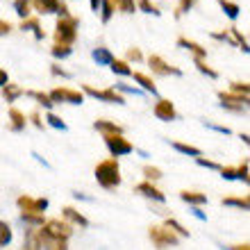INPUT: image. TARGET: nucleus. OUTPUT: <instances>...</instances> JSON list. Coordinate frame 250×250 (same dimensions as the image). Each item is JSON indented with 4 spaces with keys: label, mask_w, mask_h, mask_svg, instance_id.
I'll return each instance as SVG.
<instances>
[{
    "label": "nucleus",
    "mask_w": 250,
    "mask_h": 250,
    "mask_svg": "<svg viewBox=\"0 0 250 250\" xmlns=\"http://www.w3.org/2000/svg\"><path fill=\"white\" fill-rule=\"evenodd\" d=\"M96 180H98V185L103 189H116L121 185V166H119V159H103L98 162L96 166Z\"/></svg>",
    "instance_id": "f257e3e1"
},
{
    "label": "nucleus",
    "mask_w": 250,
    "mask_h": 250,
    "mask_svg": "<svg viewBox=\"0 0 250 250\" xmlns=\"http://www.w3.org/2000/svg\"><path fill=\"white\" fill-rule=\"evenodd\" d=\"M78 19L75 16H60L57 25H55V43L57 46H71L75 37H78Z\"/></svg>",
    "instance_id": "f03ea898"
},
{
    "label": "nucleus",
    "mask_w": 250,
    "mask_h": 250,
    "mask_svg": "<svg viewBox=\"0 0 250 250\" xmlns=\"http://www.w3.org/2000/svg\"><path fill=\"white\" fill-rule=\"evenodd\" d=\"M41 234L48 239H57V241H68V237L73 234V225L66 223L64 218H50V221H43L41 225Z\"/></svg>",
    "instance_id": "7ed1b4c3"
},
{
    "label": "nucleus",
    "mask_w": 250,
    "mask_h": 250,
    "mask_svg": "<svg viewBox=\"0 0 250 250\" xmlns=\"http://www.w3.org/2000/svg\"><path fill=\"white\" fill-rule=\"evenodd\" d=\"M148 237H150V241L155 244V248H159V250L180 244V237L173 234L166 225H150V228H148Z\"/></svg>",
    "instance_id": "20e7f679"
},
{
    "label": "nucleus",
    "mask_w": 250,
    "mask_h": 250,
    "mask_svg": "<svg viewBox=\"0 0 250 250\" xmlns=\"http://www.w3.org/2000/svg\"><path fill=\"white\" fill-rule=\"evenodd\" d=\"M53 103H71V105H82L84 103V93L75 91V89H68V86H57L48 93Z\"/></svg>",
    "instance_id": "39448f33"
},
{
    "label": "nucleus",
    "mask_w": 250,
    "mask_h": 250,
    "mask_svg": "<svg viewBox=\"0 0 250 250\" xmlns=\"http://www.w3.org/2000/svg\"><path fill=\"white\" fill-rule=\"evenodd\" d=\"M84 89V93H89V96H93V98L103 100V103H112V105H125V98L121 96L116 89H96V86L91 84H84L82 86Z\"/></svg>",
    "instance_id": "423d86ee"
},
{
    "label": "nucleus",
    "mask_w": 250,
    "mask_h": 250,
    "mask_svg": "<svg viewBox=\"0 0 250 250\" xmlns=\"http://www.w3.org/2000/svg\"><path fill=\"white\" fill-rule=\"evenodd\" d=\"M103 139H105V144H107V148H109V152H112L114 159L134 150V146H132L123 134H112V137H103Z\"/></svg>",
    "instance_id": "0eeeda50"
},
{
    "label": "nucleus",
    "mask_w": 250,
    "mask_h": 250,
    "mask_svg": "<svg viewBox=\"0 0 250 250\" xmlns=\"http://www.w3.org/2000/svg\"><path fill=\"white\" fill-rule=\"evenodd\" d=\"M39 14H60V16H68V7L62 0H32V5Z\"/></svg>",
    "instance_id": "6e6552de"
},
{
    "label": "nucleus",
    "mask_w": 250,
    "mask_h": 250,
    "mask_svg": "<svg viewBox=\"0 0 250 250\" xmlns=\"http://www.w3.org/2000/svg\"><path fill=\"white\" fill-rule=\"evenodd\" d=\"M21 211H34V214H43L48 209V200L46 198H32V196H19L16 198Z\"/></svg>",
    "instance_id": "1a4fd4ad"
},
{
    "label": "nucleus",
    "mask_w": 250,
    "mask_h": 250,
    "mask_svg": "<svg viewBox=\"0 0 250 250\" xmlns=\"http://www.w3.org/2000/svg\"><path fill=\"white\" fill-rule=\"evenodd\" d=\"M218 100H221V107L230 109V112H246V107H248V100L239 98L230 91H218Z\"/></svg>",
    "instance_id": "9d476101"
},
{
    "label": "nucleus",
    "mask_w": 250,
    "mask_h": 250,
    "mask_svg": "<svg viewBox=\"0 0 250 250\" xmlns=\"http://www.w3.org/2000/svg\"><path fill=\"white\" fill-rule=\"evenodd\" d=\"M148 66H150V71L157 73V75H182V71H180L178 66L166 64L159 55H150V57H148Z\"/></svg>",
    "instance_id": "9b49d317"
},
{
    "label": "nucleus",
    "mask_w": 250,
    "mask_h": 250,
    "mask_svg": "<svg viewBox=\"0 0 250 250\" xmlns=\"http://www.w3.org/2000/svg\"><path fill=\"white\" fill-rule=\"evenodd\" d=\"M152 112H155V116H157L159 121H175L178 119V112H175L173 103L166 98H159L157 103H155V107H152Z\"/></svg>",
    "instance_id": "f8f14e48"
},
{
    "label": "nucleus",
    "mask_w": 250,
    "mask_h": 250,
    "mask_svg": "<svg viewBox=\"0 0 250 250\" xmlns=\"http://www.w3.org/2000/svg\"><path fill=\"white\" fill-rule=\"evenodd\" d=\"M178 46L180 48H187L189 53H193V57H196V60H205V57H207V48H203L200 43H196V41L187 39V37H180Z\"/></svg>",
    "instance_id": "ddd939ff"
},
{
    "label": "nucleus",
    "mask_w": 250,
    "mask_h": 250,
    "mask_svg": "<svg viewBox=\"0 0 250 250\" xmlns=\"http://www.w3.org/2000/svg\"><path fill=\"white\" fill-rule=\"evenodd\" d=\"M62 216H64L66 223H71V225H80V228H89V221H86L82 214H80L75 207H64L62 209Z\"/></svg>",
    "instance_id": "4468645a"
},
{
    "label": "nucleus",
    "mask_w": 250,
    "mask_h": 250,
    "mask_svg": "<svg viewBox=\"0 0 250 250\" xmlns=\"http://www.w3.org/2000/svg\"><path fill=\"white\" fill-rule=\"evenodd\" d=\"M93 127L103 134V137H112V134H123V127L121 125H116L114 121H96L93 123Z\"/></svg>",
    "instance_id": "2eb2a0df"
},
{
    "label": "nucleus",
    "mask_w": 250,
    "mask_h": 250,
    "mask_svg": "<svg viewBox=\"0 0 250 250\" xmlns=\"http://www.w3.org/2000/svg\"><path fill=\"white\" fill-rule=\"evenodd\" d=\"M137 193H141V196H146V198H152V200H157V203L164 200V193L152 185V182H141V185H137Z\"/></svg>",
    "instance_id": "dca6fc26"
},
{
    "label": "nucleus",
    "mask_w": 250,
    "mask_h": 250,
    "mask_svg": "<svg viewBox=\"0 0 250 250\" xmlns=\"http://www.w3.org/2000/svg\"><path fill=\"white\" fill-rule=\"evenodd\" d=\"M21 30H23V32H25V30H32L37 39H43V37H46V34H43V30H41L39 19H34V16H27V19L21 21Z\"/></svg>",
    "instance_id": "f3484780"
},
{
    "label": "nucleus",
    "mask_w": 250,
    "mask_h": 250,
    "mask_svg": "<svg viewBox=\"0 0 250 250\" xmlns=\"http://www.w3.org/2000/svg\"><path fill=\"white\" fill-rule=\"evenodd\" d=\"M25 125H27L25 114L19 112L16 107H12V109H9V127H12L14 132H21L23 127H25Z\"/></svg>",
    "instance_id": "a211bd4d"
},
{
    "label": "nucleus",
    "mask_w": 250,
    "mask_h": 250,
    "mask_svg": "<svg viewBox=\"0 0 250 250\" xmlns=\"http://www.w3.org/2000/svg\"><path fill=\"white\" fill-rule=\"evenodd\" d=\"M180 198L189 205H205L207 203V196H205V193H198V191H180Z\"/></svg>",
    "instance_id": "6ab92c4d"
},
{
    "label": "nucleus",
    "mask_w": 250,
    "mask_h": 250,
    "mask_svg": "<svg viewBox=\"0 0 250 250\" xmlns=\"http://www.w3.org/2000/svg\"><path fill=\"white\" fill-rule=\"evenodd\" d=\"M132 75H134V82L141 84V89H146L148 93H157V86H155L152 78H148L146 73H132Z\"/></svg>",
    "instance_id": "aec40b11"
},
{
    "label": "nucleus",
    "mask_w": 250,
    "mask_h": 250,
    "mask_svg": "<svg viewBox=\"0 0 250 250\" xmlns=\"http://www.w3.org/2000/svg\"><path fill=\"white\" fill-rule=\"evenodd\" d=\"M93 60L98 62L100 66H109L114 62V55L109 53V50H107V48H96V50H93Z\"/></svg>",
    "instance_id": "412c9836"
},
{
    "label": "nucleus",
    "mask_w": 250,
    "mask_h": 250,
    "mask_svg": "<svg viewBox=\"0 0 250 250\" xmlns=\"http://www.w3.org/2000/svg\"><path fill=\"white\" fill-rule=\"evenodd\" d=\"M23 96V89H21L19 84H5L2 86V98L7 100V103H14L16 98H21Z\"/></svg>",
    "instance_id": "4be33fe9"
},
{
    "label": "nucleus",
    "mask_w": 250,
    "mask_h": 250,
    "mask_svg": "<svg viewBox=\"0 0 250 250\" xmlns=\"http://www.w3.org/2000/svg\"><path fill=\"white\" fill-rule=\"evenodd\" d=\"M12 239H14L12 225L7 223V221H0V248H2V246H9Z\"/></svg>",
    "instance_id": "5701e85b"
},
{
    "label": "nucleus",
    "mask_w": 250,
    "mask_h": 250,
    "mask_svg": "<svg viewBox=\"0 0 250 250\" xmlns=\"http://www.w3.org/2000/svg\"><path fill=\"white\" fill-rule=\"evenodd\" d=\"M173 148H175V150H180L182 155H191V157H200V155H203V152H200V148L189 146V144H180V141H173Z\"/></svg>",
    "instance_id": "b1692460"
},
{
    "label": "nucleus",
    "mask_w": 250,
    "mask_h": 250,
    "mask_svg": "<svg viewBox=\"0 0 250 250\" xmlns=\"http://www.w3.org/2000/svg\"><path fill=\"white\" fill-rule=\"evenodd\" d=\"M230 93H234V96H239V98L248 100V96H250L248 82H232V84H230Z\"/></svg>",
    "instance_id": "393cba45"
},
{
    "label": "nucleus",
    "mask_w": 250,
    "mask_h": 250,
    "mask_svg": "<svg viewBox=\"0 0 250 250\" xmlns=\"http://www.w3.org/2000/svg\"><path fill=\"white\" fill-rule=\"evenodd\" d=\"M228 32H230L232 41H234L237 46H241V50H244V53H248V50H250V48H248V39H246L244 34H241V30H237V27H230Z\"/></svg>",
    "instance_id": "a878e982"
},
{
    "label": "nucleus",
    "mask_w": 250,
    "mask_h": 250,
    "mask_svg": "<svg viewBox=\"0 0 250 250\" xmlns=\"http://www.w3.org/2000/svg\"><path fill=\"white\" fill-rule=\"evenodd\" d=\"M21 221L30 225H43V214H34V211H21Z\"/></svg>",
    "instance_id": "bb28decb"
},
{
    "label": "nucleus",
    "mask_w": 250,
    "mask_h": 250,
    "mask_svg": "<svg viewBox=\"0 0 250 250\" xmlns=\"http://www.w3.org/2000/svg\"><path fill=\"white\" fill-rule=\"evenodd\" d=\"M112 5L123 14H134L137 12V5H134V0H112Z\"/></svg>",
    "instance_id": "cd10ccee"
},
{
    "label": "nucleus",
    "mask_w": 250,
    "mask_h": 250,
    "mask_svg": "<svg viewBox=\"0 0 250 250\" xmlns=\"http://www.w3.org/2000/svg\"><path fill=\"white\" fill-rule=\"evenodd\" d=\"M109 68H112L116 75H132L130 64H127V62H123V60H114L112 64H109Z\"/></svg>",
    "instance_id": "c85d7f7f"
},
{
    "label": "nucleus",
    "mask_w": 250,
    "mask_h": 250,
    "mask_svg": "<svg viewBox=\"0 0 250 250\" xmlns=\"http://www.w3.org/2000/svg\"><path fill=\"white\" fill-rule=\"evenodd\" d=\"M23 93H25V96H30V98H34V100H39L41 105L48 107V109L55 105L53 100H50V96H48V93H43V91H23Z\"/></svg>",
    "instance_id": "c756f323"
},
{
    "label": "nucleus",
    "mask_w": 250,
    "mask_h": 250,
    "mask_svg": "<svg viewBox=\"0 0 250 250\" xmlns=\"http://www.w3.org/2000/svg\"><path fill=\"white\" fill-rule=\"evenodd\" d=\"M164 225L173 232V234H178V237H189V230H185V228H182V225H180L175 218H166Z\"/></svg>",
    "instance_id": "7c9ffc66"
},
{
    "label": "nucleus",
    "mask_w": 250,
    "mask_h": 250,
    "mask_svg": "<svg viewBox=\"0 0 250 250\" xmlns=\"http://www.w3.org/2000/svg\"><path fill=\"white\" fill-rule=\"evenodd\" d=\"M14 12L19 14L21 19L30 16V0H14Z\"/></svg>",
    "instance_id": "2f4dec72"
},
{
    "label": "nucleus",
    "mask_w": 250,
    "mask_h": 250,
    "mask_svg": "<svg viewBox=\"0 0 250 250\" xmlns=\"http://www.w3.org/2000/svg\"><path fill=\"white\" fill-rule=\"evenodd\" d=\"M144 175H146V182H157V180H162V168H157V166H144Z\"/></svg>",
    "instance_id": "473e14b6"
},
{
    "label": "nucleus",
    "mask_w": 250,
    "mask_h": 250,
    "mask_svg": "<svg viewBox=\"0 0 250 250\" xmlns=\"http://www.w3.org/2000/svg\"><path fill=\"white\" fill-rule=\"evenodd\" d=\"M221 7H223V12L228 14V19H237L239 16V5L237 2H230V0H221Z\"/></svg>",
    "instance_id": "72a5a7b5"
},
{
    "label": "nucleus",
    "mask_w": 250,
    "mask_h": 250,
    "mask_svg": "<svg viewBox=\"0 0 250 250\" xmlns=\"http://www.w3.org/2000/svg\"><path fill=\"white\" fill-rule=\"evenodd\" d=\"M134 5L139 7V9H141V12H146V14H152V16H159V9H157V5H152L150 0H137V2H134Z\"/></svg>",
    "instance_id": "f704fd0d"
},
{
    "label": "nucleus",
    "mask_w": 250,
    "mask_h": 250,
    "mask_svg": "<svg viewBox=\"0 0 250 250\" xmlns=\"http://www.w3.org/2000/svg\"><path fill=\"white\" fill-rule=\"evenodd\" d=\"M223 205H230V207H239V209H248L250 200L248 198H223Z\"/></svg>",
    "instance_id": "c9c22d12"
},
{
    "label": "nucleus",
    "mask_w": 250,
    "mask_h": 250,
    "mask_svg": "<svg viewBox=\"0 0 250 250\" xmlns=\"http://www.w3.org/2000/svg\"><path fill=\"white\" fill-rule=\"evenodd\" d=\"M114 16V5H112V0H103V2H100V19L105 21H109Z\"/></svg>",
    "instance_id": "e433bc0d"
},
{
    "label": "nucleus",
    "mask_w": 250,
    "mask_h": 250,
    "mask_svg": "<svg viewBox=\"0 0 250 250\" xmlns=\"http://www.w3.org/2000/svg\"><path fill=\"white\" fill-rule=\"evenodd\" d=\"M196 68L200 73H203V75H207V78H211V80H216L218 78V73L214 71V68H209V66H207V62L205 60H196Z\"/></svg>",
    "instance_id": "4c0bfd02"
},
{
    "label": "nucleus",
    "mask_w": 250,
    "mask_h": 250,
    "mask_svg": "<svg viewBox=\"0 0 250 250\" xmlns=\"http://www.w3.org/2000/svg\"><path fill=\"white\" fill-rule=\"evenodd\" d=\"M50 53H53V57H57V60H66V57L73 53V48L71 46H57V43H55Z\"/></svg>",
    "instance_id": "58836bf2"
},
{
    "label": "nucleus",
    "mask_w": 250,
    "mask_h": 250,
    "mask_svg": "<svg viewBox=\"0 0 250 250\" xmlns=\"http://www.w3.org/2000/svg\"><path fill=\"white\" fill-rule=\"evenodd\" d=\"M46 121H48V123H50V125H53V127H57V130H66V123L60 119V116H57V114H53V112H50V114H48V116H46Z\"/></svg>",
    "instance_id": "ea45409f"
},
{
    "label": "nucleus",
    "mask_w": 250,
    "mask_h": 250,
    "mask_svg": "<svg viewBox=\"0 0 250 250\" xmlns=\"http://www.w3.org/2000/svg\"><path fill=\"white\" fill-rule=\"evenodd\" d=\"M196 2H198V0H180V2H178V12H175V16H182L185 12H189V9H191L193 5H196Z\"/></svg>",
    "instance_id": "a19ab883"
},
{
    "label": "nucleus",
    "mask_w": 250,
    "mask_h": 250,
    "mask_svg": "<svg viewBox=\"0 0 250 250\" xmlns=\"http://www.w3.org/2000/svg\"><path fill=\"white\" fill-rule=\"evenodd\" d=\"M221 175H223L225 180H237V168H234V166H223V168H221Z\"/></svg>",
    "instance_id": "79ce46f5"
},
{
    "label": "nucleus",
    "mask_w": 250,
    "mask_h": 250,
    "mask_svg": "<svg viewBox=\"0 0 250 250\" xmlns=\"http://www.w3.org/2000/svg\"><path fill=\"white\" fill-rule=\"evenodd\" d=\"M141 60H144V55H141L139 48H130L127 50V62H141Z\"/></svg>",
    "instance_id": "37998d69"
},
{
    "label": "nucleus",
    "mask_w": 250,
    "mask_h": 250,
    "mask_svg": "<svg viewBox=\"0 0 250 250\" xmlns=\"http://www.w3.org/2000/svg\"><path fill=\"white\" fill-rule=\"evenodd\" d=\"M237 178L244 180V182H248V162H244L241 166H237Z\"/></svg>",
    "instance_id": "c03bdc74"
},
{
    "label": "nucleus",
    "mask_w": 250,
    "mask_h": 250,
    "mask_svg": "<svg viewBox=\"0 0 250 250\" xmlns=\"http://www.w3.org/2000/svg\"><path fill=\"white\" fill-rule=\"evenodd\" d=\"M196 162H198L200 166H205V168H221L216 162H211V159H205V157H196Z\"/></svg>",
    "instance_id": "a18cd8bd"
},
{
    "label": "nucleus",
    "mask_w": 250,
    "mask_h": 250,
    "mask_svg": "<svg viewBox=\"0 0 250 250\" xmlns=\"http://www.w3.org/2000/svg\"><path fill=\"white\" fill-rule=\"evenodd\" d=\"M211 37H214V39H218V41H225V43H234V41H232V37H230V32H211Z\"/></svg>",
    "instance_id": "49530a36"
},
{
    "label": "nucleus",
    "mask_w": 250,
    "mask_h": 250,
    "mask_svg": "<svg viewBox=\"0 0 250 250\" xmlns=\"http://www.w3.org/2000/svg\"><path fill=\"white\" fill-rule=\"evenodd\" d=\"M9 32H12V23H9V21H2V19H0V37H7Z\"/></svg>",
    "instance_id": "de8ad7c7"
},
{
    "label": "nucleus",
    "mask_w": 250,
    "mask_h": 250,
    "mask_svg": "<svg viewBox=\"0 0 250 250\" xmlns=\"http://www.w3.org/2000/svg\"><path fill=\"white\" fill-rule=\"evenodd\" d=\"M30 121H32L37 127H43V121H41V114L39 112H32V114H30Z\"/></svg>",
    "instance_id": "09e8293b"
},
{
    "label": "nucleus",
    "mask_w": 250,
    "mask_h": 250,
    "mask_svg": "<svg viewBox=\"0 0 250 250\" xmlns=\"http://www.w3.org/2000/svg\"><path fill=\"white\" fill-rule=\"evenodd\" d=\"M5 84H9V75H7L5 68H0V89H2Z\"/></svg>",
    "instance_id": "8fccbe9b"
},
{
    "label": "nucleus",
    "mask_w": 250,
    "mask_h": 250,
    "mask_svg": "<svg viewBox=\"0 0 250 250\" xmlns=\"http://www.w3.org/2000/svg\"><path fill=\"white\" fill-rule=\"evenodd\" d=\"M53 73L55 75H62V78H68V75H71V73L64 71V68H60V66H53Z\"/></svg>",
    "instance_id": "3c124183"
},
{
    "label": "nucleus",
    "mask_w": 250,
    "mask_h": 250,
    "mask_svg": "<svg viewBox=\"0 0 250 250\" xmlns=\"http://www.w3.org/2000/svg\"><path fill=\"white\" fill-rule=\"evenodd\" d=\"M228 250H250V246L248 244H237V246H230Z\"/></svg>",
    "instance_id": "603ef678"
},
{
    "label": "nucleus",
    "mask_w": 250,
    "mask_h": 250,
    "mask_svg": "<svg viewBox=\"0 0 250 250\" xmlns=\"http://www.w3.org/2000/svg\"><path fill=\"white\" fill-rule=\"evenodd\" d=\"M89 2H91V9H93V12H98V7H100V2H103V0H89Z\"/></svg>",
    "instance_id": "864d4df0"
}]
</instances>
